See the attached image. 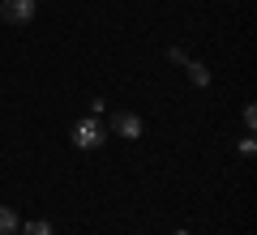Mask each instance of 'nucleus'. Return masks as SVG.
Segmentation results:
<instances>
[{
    "label": "nucleus",
    "mask_w": 257,
    "mask_h": 235,
    "mask_svg": "<svg viewBox=\"0 0 257 235\" xmlns=\"http://www.w3.org/2000/svg\"><path fill=\"white\" fill-rule=\"evenodd\" d=\"M22 231V218L13 205H0V235H18Z\"/></svg>",
    "instance_id": "obj_4"
},
{
    "label": "nucleus",
    "mask_w": 257,
    "mask_h": 235,
    "mask_svg": "<svg viewBox=\"0 0 257 235\" xmlns=\"http://www.w3.org/2000/svg\"><path fill=\"white\" fill-rule=\"evenodd\" d=\"M26 235H52V222H43V218H35V222H26Z\"/></svg>",
    "instance_id": "obj_6"
},
{
    "label": "nucleus",
    "mask_w": 257,
    "mask_h": 235,
    "mask_svg": "<svg viewBox=\"0 0 257 235\" xmlns=\"http://www.w3.org/2000/svg\"><path fill=\"white\" fill-rule=\"evenodd\" d=\"M0 18L13 22V26H26L35 18V0H0Z\"/></svg>",
    "instance_id": "obj_2"
},
{
    "label": "nucleus",
    "mask_w": 257,
    "mask_h": 235,
    "mask_svg": "<svg viewBox=\"0 0 257 235\" xmlns=\"http://www.w3.org/2000/svg\"><path fill=\"white\" fill-rule=\"evenodd\" d=\"M184 69H189V82L193 86H210V69H206L202 60H184Z\"/></svg>",
    "instance_id": "obj_5"
},
{
    "label": "nucleus",
    "mask_w": 257,
    "mask_h": 235,
    "mask_svg": "<svg viewBox=\"0 0 257 235\" xmlns=\"http://www.w3.org/2000/svg\"><path fill=\"white\" fill-rule=\"evenodd\" d=\"M111 133L124 137V141H138V137H142V116H133V111H116V116H111Z\"/></svg>",
    "instance_id": "obj_3"
},
{
    "label": "nucleus",
    "mask_w": 257,
    "mask_h": 235,
    "mask_svg": "<svg viewBox=\"0 0 257 235\" xmlns=\"http://www.w3.org/2000/svg\"><path fill=\"white\" fill-rule=\"evenodd\" d=\"M103 141H107V133H103V124L94 116H86V120L73 124V145H77V150H99Z\"/></svg>",
    "instance_id": "obj_1"
},
{
    "label": "nucleus",
    "mask_w": 257,
    "mask_h": 235,
    "mask_svg": "<svg viewBox=\"0 0 257 235\" xmlns=\"http://www.w3.org/2000/svg\"><path fill=\"white\" fill-rule=\"evenodd\" d=\"M253 150H257V141H253V133H248L244 141H240V158H253Z\"/></svg>",
    "instance_id": "obj_7"
}]
</instances>
